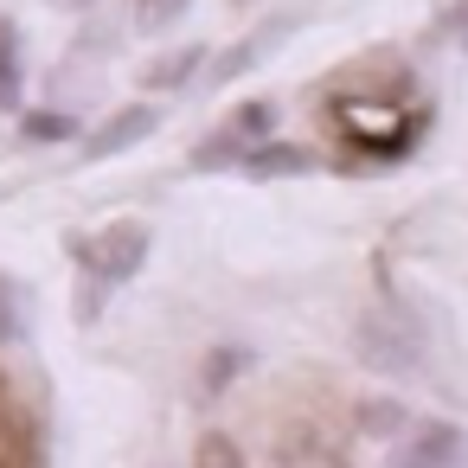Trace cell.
I'll return each instance as SVG.
<instances>
[{
  "label": "cell",
  "mask_w": 468,
  "mask_h": 468,
  "mask_svg": "<svg viewBox=\"0 0 468 468\" xmlns=\"http://www.w3.org/2000/svg\"><path fill=\"white\" fill-rule=\"evenodd\" d=\"M327 122L346 148L359 154H378V161H398L410 154V142L430 129V110L417 103H385V90H334L327 97Z\"/></svg>",
  "instance_id": "obj_1"
},
{
  "label": "cell",
  "mask_w": 468,
  "mask_h": 468,
  "mask_svg": "<svg viewBox=\"0 0 468 468\" xmlns=\"http://www.w3.org/2000/svg\"><path fill=\"white\" fill-rule=\"evenodd\" d=\"M71 257L84 263V302H78V314L97 321L103 289L129 282V276L148 263V225H142V218H116V225L90 231V238H71Z\"/></svg>",
  "instance_id": "obj_2"
},
{
  "label": "cell",
  "mask_w": 468,
  "mask_h": 468,
  "mask_svg": "<svg viewBox=\"0 0 468 468\" xmlns=\"http://www.w3.org/2000/svg\"><path fill=\"white\" fill-rule=\"evenodd\" d=\"M359 359L372 366V372H417L423 366V334H417V321L404 314V308H366L359 314Z\"/></svg>",
  "instance_id": "obj_3"
},
{
  "label": "cell",
  "mask_w": 468,
  "mask_h": 468,
  "mask_svg": "<svg viewBox=\"0 0 468 468\" xmlns=\"http://www.w3.org/2000/svg\"><path fill=\"white\" fill-rule=\"evenodd\" d=\"M385 468H468V430L430 417V423H417V430L398 436V449H391Z\"/></svg>",
  "instance_id": "obj_4"
},
{
  "label": "cell",
  "mask_w": 468,
  "mask_h": 468,
  "mask_svg": "<svg viewBox=\"0 0 468 468\" xmlns=\"http://www.w3.org/2000/svg\"><path fill=\"white\" fill-rule=\"evenodd\" d=\"M154 129H161V110H154V103H122V110H116V116H110V122H103L90 142H84V161L129 154V148H135V142H148Z\"/></svg>",
  "instance_id": "obj_5"
},
{
  "label": "cell",
  "mask_w": 468,
  "mask_h": 468,
  "mask_svg": "<svg viewBox=\"0 0 468 468\" xmlns=\"http://www.w3.org/2000/svg\"><path fill=\"white\" fill-rule=\"evenodd\" d=\"M289 33H295V20H270V27H257V33H244V39H238L231 52H218V58L206 65V71H212V84L225 90V84H238L244 71H257V65H263V58H270V52H276V46H282Z\"/></svg>",
  "instance_id": "obj_6"
},
{
  "label": "cell",
  "mask_w": 468,
  "mask_h": 468,
  "mask_svg": "<svg viewBox=\"0 0 468 468\" xmlns=\"http://www.w3.org/2000/svg\"><path fill=\"white\" fill-rule=\"evenodd\" d=\"M238 167H244L250 180H289V174H314V167H321V154H314V148H295V142H270V135H263V142H250V148H244V161H238Z\"/></svg>",
  "instance_id": "obj_7"
},
{
  "label": "cell",
  "mask_w": 468,
  "mask_h": 468,
  "mask_svg": "<svg viewBox=\"0 0 468 468\" xmlns=\"http://www.w3.org/2000/svg\"><path fill=\"white\" fill-rule=\"evenodd\" d=\"M0 468H33V436H27V417L7 378H0Z\"/></svg>",
  "instance_id": "obj_8"
},
{
  "label": "cell",
  "mask_w": 468,
  "mask_h": 468,
  "mask_svg": "<svg viewBox=\"0 0 468 468\" xmlns=\"http://www.w3.org/2000/svg\"><path fill=\"white\" fill-rule=\"evenodd\" d=\"M199 65H206V52H199V46H174V52L148 58L135 84H142V90H180V84H186V78H193Z\"/></svg>",
  "instance_id": "obj_9"
},
{
  "label": "cell",
  "mask_w": 468,
  "mask_h": 468,
  "mask_svg": "<svg viewBox=\"0 0 468 468\" xmlns=\"http://www.w3.org/2000/svg\"><path fill=\"white\" fill-rule=\"evenodd\" d=\"M20 84H27V58H20V27L0 14V110L20 103Z\"/></svg>",
  "instance_id": "obj_10"
},
{
  "label": "cell",
  "mask_w": 468,
  "mask_h": 468,
  "mask_svg": "<svg viewBox=\"0 0 468 468\" xmlns=\"http://www.w3.org/2000/svg\"><path fill=\"white\" fill-rule=\"evenodd\" d=\"M27 327H33V308H27V282H14L7 270H0V346L27 340Z\"/></svg>",
  "instance_id": "obj_11"
},
{
  "label": "cell",
  "mask_w": 468,
  "mask_h": 468,
  "mask_svg": "<svg viewBox=\"0 0 468 468\" xmlns=\"http://www.w3.org/2000/svg\"><path fill=\"white\" fill-rule=\"evenodd\" d=\"M244 148H250V142H244L238 129H212V135H206V142L193 148V174H218V167H238V161H244Z\"/></svg>",
  "instance_id": "obj_12"
},
{
  "label": "cell",
  "mask_w": 468,
  "mask_h": 468,
  "mask_svg": "<svg viewBox=\"0 0 468 468\" xmlns=\"http://www.w3.org/2000/svg\"><path fill=\"white\" fill-rule=\"evenodd\" d=\"M20 135H27L33 148H52V142H78V116H71V110H33V116L20 122Z\"/></svg>",
  "instance_id": "obj_13"
},
{
  "label": "cell",
  "mask_w": 468,
  "mask_h": 468,
  "mask_svg": "<svg viewBox=\"0 0 468 468\" xmlns=\"http://www.w3.org/2000/svg\"><path fill=\"white\" fill-rule=\"evenodd\" d=\"M225 129H238L244 142H263V135H276V103H263V97H257V103H238V110L225 116Z\"/></svg>",
  "instance_id": "obj_14"
},
{
  "label": "cell",
  "mask_w": 468,
  "mask_h": 468,
  "mask_svg": "<svg viewBox=\"0 0 468 468\" xmlns=\"http://www.w3.org/2000/svg\"><path fill=\"white\" fill-rule=\"evenodd\" d=\"M244 366H250V346H218V353L206 359V372H199V385H206V391L218 398V391H225V385H231V378L244 372Z\"/></svg>",
  "instance_id": "obj_15"
},
{
  "label": "cell",
  "mask_w": 468,
  "mask_h": 468,
  "mask_svg": "<svg viewBox=\"0 0 468 468\" xmlns=\"http://www.w3.org/2000/svg\"><path fill=\"white\" fill-rule=\"evenodd\" d=\"M193 468H250V462H244V449H238L231 436H218V430H212V436H199Z\"/></svg>",
  "instance_id": "obj_16"
},
{
  "label": "cell",
  "mask_w": 468,
  "mask_h": 468,
  "mask_svg": "<svg viewBox=\"0 0 468 468\" xmlns=\"http://www.w3.org/2000/svg\"><path fill=\"white\" fill-rule=\"evenodd\" d=\"M359 430H366V436H398V430H404V410H398L391 398H366V404H359Z\"/></svg>",
  "instance_id": "obj_17"
},
{
  "label": "cell",
  "mask_w": 468,
  "mask_h": 468,
  "mask_svg": "<svg viewBox=\"0 0 468 468\" xmlns=\"http://www.w3.org/2000/svg\"><path fill=\"white\" fill-rule=\"evenodd\" d=\"M186 7H193V0H135V27L142 33H167Z\"/></svg>",
  "instance_id": "obj_18"
},
{
  "label": "cell",
  "mask_w": 468,
  "mask_h": 468,
  "mask_svg": "<svg viewBox=\"0 0 468 468\" xmlns=\"http://www.w3.org/2000/svg\"><path fill=\"white\" fill-rule=\"evenodd\" d=\"M442 33L468 52V0H455V7H449V20H442Z\"/></svg>",
  "instance_id": "obj_19"
}]
</instances>
